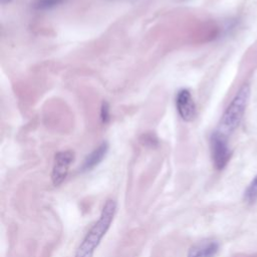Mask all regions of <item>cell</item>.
<instances>
[{"label":"cell","mask_w":257,"mask_h":257,"mask_svg":"<svg viewBox=\"0 0 257 257\" xmlns=\"http://www.w3.org/2000/svg\"><path fill=\"white\" fill-rule=\"evenodd\" d=\"M116 204L113 200H107L101 210L98 220L91 226L82 242L78 246L74 257H92L95 248L100 243L113 220Z\"/></svg>","instance_id":"6da1fadb"},{"label":"cell","mask_w":257,"mask_h":257,"mask_svg":"<svg viewBox=\"0 0 257 257\" xmlns=\"http://www.w3.org/2000/svg\"><path fill=\"white\" fill-rule=\"evenodd\" d=\"M250 97V86L244 84L236 93L224 111L220 121V133L223 135L233 132L241 122Z\"/></svg>","instance_id":"7a4b0ae2"},{"label":"cell","mask_w":257,"mask_h":257,"mask_svg":"<svg viewBox=\"0 0 257 257\" xmlns=\"http://www.w3.org/2000/svg\"><path fill=\"white\" fill-rule=\"evenodd\" d=\"M211 153L216 169L222 170L230 160V150L226 141V136L220 132H215L211 136Z\"/></svg>","instance_id":"3957f363"},{"label":"cell","mask_w":257,"mask_h":257,"mask_svg":"<svg viewBox=\"0 0 257 257\" xmlns=\"http://www.w3.org/2000/svg\"><path fill=\"white\" fill-rule=\"evenodd\" d=\"M74 160V154L71 151L58 152L54 157L51 179L54 186H59L66 179L69 167Z\"/></svg>","instance_id":"277c9868"},{"label":"cell","mask_w":257,"mask_h":257,"mask_svg":"<svg viewBox=\"0 0 257 257\" xmlns=\"http://www.w3.org/2000/svg\"><path fill=\"white\" fill-rule=\"evenodd\" d=\"M177 109L180 116L186 120L191 121L196 116V105L191 95V92L188 89H181L176 98Z\"/></svg>","instance_id":"5b68a950"},{"label":"cell","mask_w":257,"mask_h":257,"mask_svg":"<svg viewBox=\"0 0 257 257\" xmlns=\"http://www.w3.org/2000/svg\"><path fill=\"white\" fill-rule=\"evenodd\" d=\"M219 245L214 240H202L194 244L188 252V257H214Z\"/></svg>","instance_id":"8992f818"},{"label":"cell","mask_w":257,"mask_h":257,"mask_svg":"<svg viewBox=\"0 0 257 257\" xmlns=\"http://www.w3.org/2000/svg\"><path fill=\"white\" fill-rule=\"evenodd\" d=\"M108 151V144L106 142H103L100 144L94 151H92L84 160L81 170L82 171H89L96 167L106 156Z\"/></svg>","instance_id":"52a82bcc"},{"label":"cell","mask_w":257,"mask_h":257,"mask_svg":"<svg viewBox=\"0 0 257 257\" xmlns=\"http://www.w3.org/2000/svg\"><path fill=\"white\" fill-rule=\"evenodd\" d=\"M63 0H35L33 2V8L36 10H46L57 6Z\"/></svg>","instance_id":"ba28073f"},{"label":"cell","mask_w":257,"mask_h":257,"mask_svg":"<svg viewBox=\"0 0 257 257\" xmlns=\"http://www.w3.org/2000/svg\"><path fill=\"white\" fill-rule=\"evenodd\" d=\"M245 199L247 201H255L257 199V175L252 180L250 185L248 186L246 192H245Z\"/></svg>","instance_id":"9c48e42d"},{"label":"cell","mask_w":257,"mask_h":257,"mask_svg":"<svg viewBox=\"0 0 257 257\" xmlns=\"http://www.w3.org/2000/svg\"><path fill=\"white\" fill-rule=\"evenodd\" d=\"M100 118L103 123H106L109 120V105L106 101H102V103H101Z\"/></svg>","instance_id":"30bf717a"},{"label":"cell","mask_w":257,"mask_h":257,"mask_svg":"<svg viewBox=\"0 0 257 257\" xmlns=\"http://www.w3.org/2000/svg\"><path fill=\"white\" fill-rule=\"evenodd\" d=\"M12 0H0L1 4H7V3H10Z\"/></svg>","instance_id":"8fae6325"}]
</instances>
